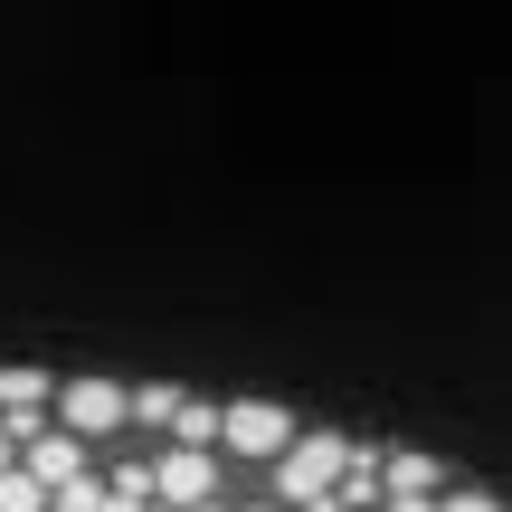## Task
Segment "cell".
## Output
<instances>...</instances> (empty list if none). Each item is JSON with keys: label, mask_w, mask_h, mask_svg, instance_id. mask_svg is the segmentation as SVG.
I'll return each mask as SVG.
<instances>
[{"label": "cell", "mask_w": 512, "mask_h": 512, "mask_svg": "<svg viewBox=\"0 0 512 512\" xmlns=\"http://www.w3.org/2000/svg\"><path fill=\"white\" fill-rule=\"evenodd\" d=\"M351 446H361V437H342V427H294V446H285V456L266 465L275 503H285V512H313V503L332 494V484H342Z\"/></svg>", "instance_id": "1"}, {"label": "cell", "mask_w": 512, "mask_h": 512, "mask_svg": "<svg viewBox=\"0 0 512 512\" xmlns=\"http://www.w3.org/2000/svg\"><path fill=\"white\" fill-rule=\"evenodd\" d=\"M48 418L76 427L86 446H95V437H124V427H133V389H124V380H95V370H86V380H57Z\"/></svg>", "instance_id": "2"}, {"label": "cell", "mask_w": 512, "mask_h": 512, "mask_svg": "<svg viewBox=\"0 0 512 512\" xmlns=\"http://www.w3.org/2000/svg\"><path fill=\"white\" fill-rule=\"evenodd\" d=\"M285 446H294V408H275V399H228V408H219V456L275 465Z\"/></svg>", "instance_id": "3"}, {"label": "cell", "mask_w": 512, "mask_h": 512, "mask_svg": "<svg viewBox=\"0 0 512 512\" xmlns=\"http://www.w3.org/2000/svg\"><path fill=\"white\" fill-rule=\"evenodd\" d=\"M219 484H228L219 446H181V437H171L162 456H152V494H162L171 512H181V503H209V494H219Z\"/></svg>", "instance_id": "4"}, {"label": "cell", "mask_w": 512, "mask_h": 512, "mask_svg": "<svg viewBox=\"0 0 512 512\" xmlns=\"http://www.w3.org/2000/svg\"><path fill=\"white\" fill-rule=\"evenodd\" d=\"M19 465H29V475L57 494V484H76V475H86V437H76V427H57V418H38L29 437H19Z\"/></svg>", "instance_id": "5"}, {"label": "cell", "mask_w": 512, "mask_h": 512, "mask_svg": "<svg viewBox=\"0 0 512 512\" xmlns=\"http://www.w3.org/2000/svg\"><path fill=\"white\" fill-rule=\"evenodd\" d=\"M57 399V380L38 361H0V418H29V408H48Z\"/></svg>", "instance_id": "6"}, {"label": "cell", "mask_w": 512, "mask_h": 512, "mask_svg": "<svg viewBox=\"0 0 512 512\" xmlns=\"http://www.w3.org/2000/svg\"><path fill=\"white\" fill-rule=\"evenodd\" d=\"M380 494H446V465L399 446V456H380Z\"/></svg>", "instance_id": "7"}, {"label": "cell", "mask_w": 512, "mask_h": 512, "mask_svg": "<svg viewBox=\"0 0 512 512\" xmlns=\"http://www.w3.org/2000/svg\"><path fill=\"white\" fill-rule=\"evenodd\" d=\"M105 512H171V503L152 494V465H114L105 475Z\"/></svg>", "instance_id": "8"}, {"label": "cell", "mask_w": 512, "mask_h": 512, "mask_svg": "<svg viewBox=\"0 0 512 512\" xmlns=\"http://www.w3.org/2000/svg\"><path fill=\"white\" fill-rule=\"evenodd\" d=\"M171 418H181V389H171V380H143V389H133V427H162V437H171Z\"/></svg>", "instance_id": "9"}, {"label": "cell", "mask_w": 512, "mask_h": 512, "mask_svg": "<svg viewBox=\"0 0 512 512\" xmlns=\"http://www.w3.org/2000/svg\"><path fill=\"white\" fill-rule=\"evenodd\" d=\"M171 437H181V446H219V399H181Z\"/></svg>", "instance_id": "10"}, {"label": "cell", "mask_w": 512, "mask_h": 512, "mask_svg": "<svg viewBox=\"0 0 512 512\" xmlns=\"http://www.w3.org/2000/svg\"><path fill=\"white\" fill-rule=\"evenodd\" d=\"M0 512H48V484L29 465H0Z\"/></svg>", "instance_id": "11"}, {"label": "cell", "mask_w": 512, "mask_h": 512, "mask_svg": "<svg viewBox=\"0 0 512 512\" xmlns=\"http://www.w3.org/2000/svg\"><path fill=\"white\" fill-rule=\"evenodd\" d=\"M437 512H512V503H494L484 484H446V494H437Z\"/></svg>", "instance_id": "12"}, {"label": "cell", "mask_w": 512, "mask_h": 512, "mask_svg": "<svg viewBox=\"0 0 512 512\" xmlns=\"http://www.w3.org/2000/svg\"><path fill=\"white\" fill-rule=\"evenodd\" d=\"M0 465H19V437H10V418H0Z\"/></svg>", "instance_id": "13"}, {"label": "cell", "mask_w": 512, "mask_h": 512, "mask_svg": "<svg viewBox=\"0 0 512 512\" xmlns=\"http://www.w3.org/2000/svg\"><path fill=\"white\" fill-rule=\"evenodd\" d=\"M181 512H238V503H219V494H209V503H181Z\"/></svg>", "instance_id": "14"}, {"label": "cell", "mask_w": 512, "mask_h": 512, "mask_svg": "<svg viewBox=\"0 0 512 512\" xmlns=\"http://www.w3.org/2000/svg\"><path fill=\"white\" fill-rule=\"evenodd\" d=\"M238 512H285V503H275V494H266V503H238Z\"/></svg>", "instance_id": "15"}]
</instances>
